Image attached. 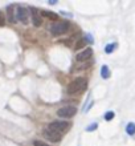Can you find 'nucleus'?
Wrapping results in <instances>:
<instances>
[{
    "label": "nucleus",
    "mask_w": 135,
    "mask_h": 146,
    "mask_svg": "<svg viewBox=\"0 0 135 146\" xmlns=\"http://www.w3.org/2000/svg\"><path fill=\"white\" fill-rule=\"evenodd\" d=\"M86 84H88V81H86L84 77L74 78V80L68 85V94H69V96H74V94H78V93L84 92L86 89Z\"/></svg>",
    "instance_id": "obj_1"
},
{
    "label": "nucleus",
    "mask_w": 135,
    "mask_h": 146,
    "mask_svg": "<svg viewBox=\"0 0 135 146\" xmlns=\"http://www.w3.org/2000/svg\"><path fill=\"white\" fill-rule=\"evenodd\" d=\"M69 28H70V23L68 20H57V21H54L50 25L49 31L52 33V36H61L65 35L66 32L69 31Z\"/></svg>",
    "instance_id": "obj_2"
},
{
    "label": "nucleus",
    "mask_w": 135,
    "mask_h": 146,
    "mask_svg": "<svg viewBox=\"0 0 135 146\" xmlns=\"http://www.w3.org/2000/svg\"><path fill=\"white\" fill-rule=\"evenodd\" d=\"M48 129L52 131H56L58 134H64L70 129V122L68 121H62V119H58V121H53L48 125Z\"/></svg>",
    "instance_id": "obj_3"
},
{
    "label": "nucleus",
    "mask_w": 135,
    "mask_h": 146,
    "mask_svg": "<svg viewBox=\"0 0 135 146\" xmlns=\"http://www.w3.org/2000/svg\"><path fill=\"white\" fill-rule=\"evenodd\" d=\"M29 9L25 7H16V23L20 21L23 24H28L29 23Z\"/></svg>",
    "instance_id": "obj_4"
},
{
    "label": "nucleus",
    "mask_w": 135,
    "mask_h": 146,
    "mask_svg": "<svg viewBox=\"0 0 135 146\" xmlns=\"http://www.w3.org/2000/svg\"><path fill=\"white\" fill-rule=\"evenodd\" d=\"M76 113H77V108H76V106H72V105L62 106V108H60L57 110V115L61 117V118H72Z\"/></svg>",
    "instance_id": "obj_5"
},
{
    "label": "nucleus",
    "mask_w": 135,
    "mask_h": 146,
    "mask_svg": "<svg viewBox=\"0 0 135 146\" xmlns=\"http://www.w3.org/2000/svg\"><path fill=\"white\" fill-rule=\"evenodd\" d=\"M44 137H45L48 141H50V142H60L62 138L61 134H58V133H56V131H52L49 130V129H45L44 130Z\"/></svg>",
    "instance_id": "obj_6"
},
{
    "label": "nucleus",
    "mask_w": 135,
    "mask_h": 146,
    "mask_svg": "<svg viewBox=\"0 0 135 146\" xmlns=\"http://www.w3.org/2000/svg\"><path fill=\"white\" fill-rule=\"evenodd\" d=\"M32 15V21H33V25L35 27H41V24H43V20H41V13L37 8L32 7L31 8V12H29Z\"/></svg>",
    "instance_id": "obj_7"
},
{
    "label": "nucleus",
    "mask_w": 135,
    "mask_h": 146,
    "mask_svg": "<svg viewBox=\"0 0 135 146\" xmlns=\"http://www.w3.org/2000/svg\"><path fill=\"white\" fill-rule=\"evenodd\" d=\"M92 56H93V50L90 49V48H86V49L81 50L80 53H77L76 58H77V61L82 62V61H86V60L92 58Z\"/></svg>",
    "instance_id": "obj_8"
},
{
    "label": "nucleus",
    "mask_w": 135,
    "mask_h": 146,
    "mask_svg": "<svg viewBox=\"0 0 135 146\" xmlns=\"http://www.w3.org/2000/svg\"><path fill=\"white\" fill-rule=\"evenodd\" d=\"M7 17L9 23H16V5H9L7 8Z\"/></svg>",
    "instance_id": "obj_9"
},
{
    "label": "nucleus",
    "mask_w": 135,
    "mask_h": 146,
    "mask_svg": "<svg viewBox=\"0 0 135 146\" xmlns=\"http://www.w3.org/2000/svg\"><path fill=\"white\" fill-rule=\"evenodd\" d=\"M40 13H41V16H45V17H48V19L57 21L58 16H57V13H54V12H50V11H46V9H43V11H40Z\"/></svg>",
    "instance_id": "obj_10"
},
{
    "label": "nucleus",
    "mask_w": 135,
    "mask_h": 146,
    "mask_svg": "<svg viewBox=\"0 0 135 146\" xmlns=\"http://www.w3.org/2000/svg\"><path fill=\"white\" fill-rule=\"evenodd\" d=\"M101 76H102V78H109L110 77V69H109L107 65H103L101 68Z\"/></svg>",
    "instance_id": "obj_11"
},
{
    "label": "nucleus",
    "mask_w": 135,
    "mask_h": 146,
    "mask_svg": "<svg viewBox=\"0 0 135 146\" xmlns=\"http://www.w3.org/2000/svg\"><path fill=\"white\" fill-rule=\"evenodd\" d=\"M126 133H127L128 135H134L135 134V123L134 122L127 123V126H126Z\"/></svg>",
    "instance_id": "obj_12"
},
{
    "label": "nucleus",
    "mask_w": 135,
    "mask_h": 146,
    "mask_svg": "<svg viewBox=\"0 0 135 146\" xmlns=\"http://www.w3.org/2000/svg\"><path fill=\"white\" fill-rule=\"evenodd\" d=\"M117 48V42H111V44H107V45L105 46V52L106 53H111L113 50Z\"/></svg>",
    "instance_id": "obj_13"
},
{
    "label": "nucleus",
    "mask_w": 135,
    "mask_h": 146,
    "mask_svg": "<svg viewBox=\"0 0 135 146\" xmlns=\"http://www.w3.org/2000/svg\"><path fill=\"white\" fill-rule=\"evenodd\" d=\"M114 118V111H107L106 114H105V119L106 121H111Z\"/></svg>",
    "instance_id": "obj_14"
},
{
    "label": "nucleus",
    "mask_w": 135,
    "mask_h": 146,
    "mask_svg": "<svg viewBox=\"0 0 135 146\" xmlns=\"http://www.w3.org/2000/svg\"><path fill=\"white\" fill-rule=\"evenodd\" d=\"M33 146H50V145H48L46 142H44V141H33Z\"/></svg>",
    "instance_id": "obj_15"
},
{
    "label": "nucleus",
    "mask_w": 135,
    "mask_h": 146,
    "mask_svg": "<svg viewBox=\"0 0 135 146\" xmlns=\"http://www.w3.org/2000/svg\"><path fill=\"white\" fill-rule=\"evenodd\" d=\"M97 127H98V123H92V125H89V126L86 127V131H93V130H95Z\"/></svg>",
    "instance_id": "obj_16"
},
{
    "label": "nucleus",
    "mask_w": 135,
    "mask_h": 146,
    "mask_svg": "<svg viewBox=\"0 0 135 146\" xmlns=\"http://www.w3.org/2000/svg\"><path fill=\"white\" fill-rule=\"evenodd\" d=\"M85 44H86V41L84 40V38H82V40H80V41H78V44L76 45V49H80V48H82V46H85Z\"/></svg>",
    "instance_id": "obj_17"
},
{
    "label": "nucleus",
    "mask_w": 135,
    "mask_h": 146,
    "mask_svg": "<svg viewBox=\"0 0 135 146\" xmlns=\"http://www.w3.org/2000/svg\"><path fill=\"white\" fill-rule=\"evenodd\" d=\"M4 24H5V19H4L3 13L0 12V27H4Z\"/></svg>",
    "instance_id": "obj_18"
}]
</instances>
